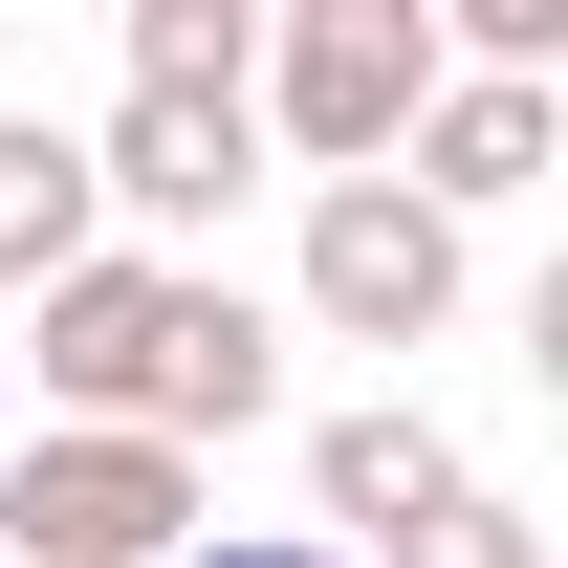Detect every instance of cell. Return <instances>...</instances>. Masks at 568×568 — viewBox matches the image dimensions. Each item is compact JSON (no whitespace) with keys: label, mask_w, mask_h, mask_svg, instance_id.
<instances>
[{"label":"cell","mask_w":568,"mask_h":568,"mask_svg":"<svg viewBox=\"0 0 568 568\" xmlns=\"http://www.w3.org/2000/svg\"><path fill=\"white\" fill-rule=\"evenodd\" d=\"M263 153L328 197V175H394V132L437 110V0H284L263 22Z\"/></svg>","instance_id":"obj_1"},{"label":"cell","mask_w":568,"mask_h":568,"mask_svg":"<svg viewBox=\"0 0 568 568\" xmlns=\"http://www.w3.org/2000/svg\"><path fill=\"white\" fill-rule=\"evenodd\" d=\"M175 284H197V263H132V241H88L44 306H0V372L44 394V437H153V372H175Z\"/></svg>","instance_id":"obj_2"},{"label":"cell","mask_w":568,"mask_h":568,"mask_svg":"<svg viewBox=\"0 0 568 568\" xmlns=\"http://www.w3.org/2000/svg\"><path fill=\"white\" fill-rule=\"evenodd\" d=\"M219 503H197V459H153V437H0V568H175Z\"/></svg>","instance_id":"obj_3"},{"label":"cell","mask_w":568,"mask_h":568,"mask_svg":"<svg viewBox=\"0 0 568 568\" xmlns=\"http://www.w3.org/2000/svg\"><path fill=\"white\" fill-rule=\"evenodd\" d=\"M284 328H328V351H437V328H459V219H416L394 175H328Z\"/></svg>","instance_id":"obj_4"},{"label":"cell","mask_w":568,"mask_h":568,"mask_svg":"<svg viewBox=\"0 0 568 568\" xmlns=\"http://www.w3.org/2000/svg\"><path fill=\"white\" fill-rule=\"evenodd\" d=\"M88 197H110V241H132V263H197L219 219L263 197V110H110V132H88Z\"/></svg>","instance_id":"obj_5"},{"label":"cell","mask_w":568,"mask_h":568,"mask_svg":"<svg viewBox=\"0 0 568 568\" xmlns=\"http://www.w3.org/2000/svg\"><path fill=\"white\" fill-rule=\"evenodd\" d=\"M481 481V459H459V437L416 416V394H351V416H306V503H328V525H306V547H394V525H437V503Z\"/></svg>","instance_id":"obj_6"},{"label":"cell","mask_w":568,"mask_h":568,"mask_svg":"<svg viewBox=\"0 0 568 568\" xmlns=\"http://www.w3.org/2000/svg\"><path fill=\"white\" fill-rule=\"evenodd\" d=\"M547 153H568V88H481V67H437V110L394 132V197H416V219H503Z\"/></svg>","instance_id":"obj_7"},{"label":"cell","mask_w":568,"mask_h":568,"mask_svg":"<svg viewBox=\"0 0 568 568\" xmlns=\"http://www.w3.org/2000/svg\"><path fill=\"white\" fill-rule=\"evenodd\" d=\"M284 416V306L263 284H175V372H153V459H197V437H263Z\"/></svg>","instance_id":"obj_8"},{"label":"cell","mask_w":568,"mask_h":568,"mask_svg":"<svg viewBox=\"0 0 568 568\" xmlns=\"http://www.w3.org/2000/svg\"><path fill=\"white\" fill-rule=\"evenodd\" d=\"M110 241V197H88V132H44V110H0V306H44V284Z\"/></svg>","instance_id":"obj_9"},{"label":"cell","mask_w":568,"mask_h":568,"mask_svg":"<svg viewBox=\"0 0 568 568\" xmlns=\"http://www.w3.org/2000/svg\"><path fill=\"white\" fill-rule=\"evenodd\" d=\"M132 88L153 110H241L263 88V0H132Z\"/></svg>","instance_id":"obj_10"},{"label":"cell","mask_w":568,"mask_h":568,"mask_svg":"<svg viewBox=\"0 0 568 568\" xmlns=\"http://www.w3.org/2000/svg\"><path fill=\"white\" fill-rule=\"evenodd\" d=\"M372 568H547V525H525V503H503V481H459V503H437V525H394V547H372Z\"/></svg>","instance_id":"obj_11"},{"label":"cell","mask_w":568,"mask_h":568,"mask_svg":"<svg viewBox=\"0 0 568 568\" xmlns=\"http://www.w3.org/2000/svg\"><path fill=\"white\" fill-rule=\"evenodd\" d=\"M175 568H351V547H306V525H197Z\"/></svg>","instance_id":"obj_12"},{"label":"cell","mask_w":568,"mask_h":568,"mask_svg":"<svg viewBox=\"0 0 568 568\" xmlns=\"http://www.w3.org/2000/svg\"><path fill=\"white\" fill-rule=\"evenodd\" d=\"M0 437H22V372H0Z\"/></svg>","instance_id":"obj_13"}]
</instances>
